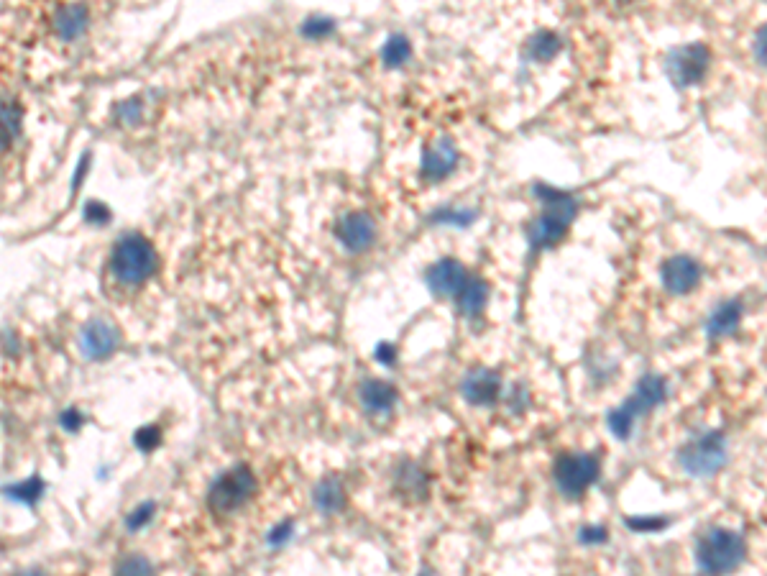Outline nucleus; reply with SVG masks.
Here are the masks:
<instances>
[{
  "instance_id": "ddd939ff",
  "label": "nucleus",
  "mask_w": 767,
  "mask_h": 576,
  "mask_svg": "<svg viewBox=\"0 0 767 576\" xmlns=\"http://www.w3.org/2000/svg\"><path fill=\"white\" fill-rule=\"evenodd\" d=\"M468 274L458 259H440L435 267L427 272V285L438 295H458L466 287Z\"/></svg>"
},
{
  "instance_id": "0eeeda50",
  "label": "nucleus",
  "mask_w": 767,
  "mask_h": 576,
  "mask_svg": "<svg viewBox=\"0 0 767 576\" xmlns=\"http://www.w3.org/2000/svg\"><path fill=\"white\" fill-rule=\"evenodd\" d=\"M711 67V52L704 44H688V47L675 49L665 62L670 82L675 88H696L706 80Z\"/></svg>"
},
{
  "instance_id": "cd10ccee",
  "label": "nucleus",
  "mask_w": 767,
  "mask_h": 576,
  "mask_svg": "<svg viewBox=\"0 0 767 576\" xmlns=\"http://www.w3.org/2000/svg\"><path fill=\"white\" fill-rule=\"evenodd\" d=\"M399 479H402V482H399V487H402L404 492H412V495H417V497H420V492H425V487H427L425 477H422V474L417 472V469H410V472H402V474H399Z\"/></svg>"
},
{
  "instance_id": "9b49d317",
  "label": "nucleus",
  "mask_w": 767,
  "mask_h": 576,
  "mask_svg": "<svg viewBox=\"0 0 767 576\" xmlns=\"http://www.w3.org/2000/svg\"><path fill=\"white\" fill-rule=\"evenodd\" d=\"M376 223L364 210H353L338 223V239L348 251H364L374 244Z\"/></svg>"
},
{
  "instance_id": "7ed1b4c3",
  "label": "nucleus",
  "mask_w": 767,
  "mask_h": 576,
  "mask_svg": "<svg viewBox=\"0 0 767 576\" xmlns=\"http://www.w3.org/2000/svg\"><path fill=\"white\" fill-rule=\"evenodd\" d=\"M156 269V251L151 241L139 233L123 236L110 254V272L121 285L136 287L146 282Z\"/></svg>"
},
{
  "instance_id": "4468645a",
  "label": "nucleus",
  "mask_w": 767,
  "mask_h": 576,
  "mask_svg": "<svg viewBox=\"0 0 767 576\" xmlns=\"http://www.w3.org/2000/svg\"><path fill=\"white\" fill-rule=\"evenodd\" d=\"M744 308L739 300H724V303L716 305L714 310L706 318L704 328L709 338H727L732 333H737V328L742 326Z\"/></svg>"
},
{
  "instance_id": "20e7f679",
  "label": "nucleus",
  "mask_w": 767,
  "mask_h": 576,
  "mask_svg": "<svg viewBox=\"0 0 767 576\" xmlns=\"http://www.w3.org/2000/svg\"><path fill=\"white\" fill-rule=\"evenodd\" d=\"M727 436L721 431H706L701 436H693L686 446L678 451V466L688 477L704 479L714 477L724 469L729 459Z\"/></svg>"
},
{
  "instance_id": "b1692460",
  "label": "nucleus",
  "mask_w": 767,
  "mask_h": 576,
  "mask_svg": "<svg viewBox=\"0 0 767 576\" xmlns=\"http://www.w3.org/2000/svg\"><path fill=\"white\" fill-rule=\"evenodd\" d=\"M44 492V484L39 482V479H34V482H24V484H16V487H8V497H13V500H21V502H34L36 497Z\"/></svg>"
},
{
  "instance_id": "6e6552de",
  "label": "nucleus",
  "mask_w": 767,
  "mask_h": 576,
  "mask_svg": "<svg viewBox=\"0 0 767 576\" xmlns=\"http://www.w3.org/2000/svg\"><path fill=\"white\" fill-rule=\"evenodd\" d=\"M704 280V267L688 254L670 256L660 269V282L670 295H691Z\"/></svg>"
},
{
  "instance_id": "f8f14e48",
  "label": "nucleus",
  "mask_w": 767,
  "mask_h": 576,
  "mask_svg": "<svg viewBox=\"0 0 767 576\" xmlns=\"http://www.w3.org/2000/svg\"><path fill=\"white\" fill-rule=\"evenodd\" d=\"M458 164V149L450 139L435 141L433 146H427L425 157H422V177L425 180H443L448 177Z\"/></svg>"
},
{
  "instance_id": "423d86ee",
  "label": "nucleus",
  "mask_w": 767,
  "mask_h": 576,
  "mask_svg": "<svg viewBox=\"0 0 767 576\" xmlns=\"http://www.w3.org/2000/svg\"><path fill=\"white\" fill-rule=\"evenodd\" d=\"M599 472L601 464L594 454L576 451V454H566L555 461L553 479L560 495L568 497V500H578V497H583L594 487Z\"/></svg>"
},
{
  "instance_id": "dca6fc26",
  "label": "nucleus",
  "mask_w": 767,
  "mask_h": 576,
  "mask_svg": "<svg viewBox=\"0 0 767 576\" xmlns=\"http://www.w3.org/2000/svg\"><path fill=\"white\" fill-rule=\"evenodd\" d=\"M361 405L371 415H387L397 405V390L392 384L379 382V379H366L361 384Z\"/></svg>"
},
{
  "instance_id": "7c9ffc66",
  "label": "nucleus",
  "mask_w": 767,
  "mask_h": 576,
  "mask_svg": "<svg viewBox=\"0 0 767 576\" xmlns=\"http://www.w3.org/2000/svg\"><path fill=\"white\" fill-rule=\"evenodd\" d=\"M62 425H64V428H67V431H77V428H80V425H82V415L77 413L75 408L64 410Z\"/></svg>"
},
{
  "instance_id": "f03ea898",
  "label": "nucleus",
  "mask_w": 767,
  "mask_h": 576,
  "mask_svg": "<svg viewBox=\"0 0 767 576\" xmlns=\"http://www.w3.org/2000/svg\"><path fill=\"white\" fill-rule=\"evenodd\" d=\"M747 556V543L737 530L711 528L696 543V566L706 574L734 571Z\"/></svg>"
},
{
  "instance_id": "393cba45",
  "label": "nucleus",
  "mask_w": 767,
  "mask_h": 576,
  "mask_svg": "<svg viewBox=\"0 0 767 576\" xmlns=\"http://www.w3.org/2000/svg\"><path fill=\"white\" fill-rule=\"evenodd\" d=\"M159 441H162V431H159L156 425H146V428L136 431V436H133V443H136L144 454L154 451V448L159 446Z\"/></svg>"
},
{
  "instance_id": "412c9836",
  "label": "nucleus",
  "mask_w": 767,
  "mask_h": 576,
  "mask_svg": "<svg viewBox=\"0 0 767 576\" xmlns=\"http://www.w3.org/2000/svg\"><path fill=\"white\" fill-rule=\"evenodd\" d=\"M560 36L553 34V31H540L535 39L530 41V57L535 62H550V59L558 57L560 52Z\"/></svg>"
},
{
  "instance_id": "c85d7f7f",
  "label": "nucleus",
  "mask_w": 767,
  "mask_h": 576,
  "mask_svg": "<svg viewBox=\"0 0 767 576\" xmlns=\"http://www.w3.org/2000/svg\"><path fill=\"white\" fill-rule=\"evenodd\" d=\"M755 57L762 67H767V24L755 36Z\"/></svg>"
},
{
  "instance_id": "39448f33",
  "label": "nucleus",
  "mask_w": 767,
  "mask_h": 576,
  "mask_svg": "<svg viewBox=\"0 0 767 576\" xmlns=\"http://www.w3.org/2000/svg\"><path fill=\"white\" fill-rule=\"evenodd\" d=\"M256 492V477L248 466L238 464L225 469L223 474H218L213 484H210L208 492V505L210 510L218 512V515H233L236 510H241Z\"/></svg>"
},
{
  "instance_id": "c756f323",
  "label": "nucleus",
  "mask_w": 767,
  "mask_h": 576,
  "mask_svg": "<svg viewBox=\"0 0 767 576\" xmlns=\"http://www.w3.org/2000/svg\"><path fill=\"white\" fill-rule=\"evenodd\" d=\"M118 571L121 574H128V571H139V574H149L151 564L144 559H126L123 564H118Z\"/></svg>"
},
{
  "instance_id": "5701e85b",
  "label": "nucleus",
  "mask_w": 767,
  "mask_h": 576,
  "mask_svg": "<svg viewBox=\"0 0 767 576\" xmlns=\"http://www.w3.org/2000/svg\"><path fill=\"white\" fill-rule=\"evenodd\" d=\"M407 57H410V44L404 39H399V36H394L387 47H384V62L392 64V67L402 64Z\"/></svg>"
},
{
  "instance_id": "aec40b11",
  "label": "nucleus",
  "mask_w": 767,
  "mask_h": 576,
  "mask_svg": "<svg viewBox=\"0 0 767 576\" xmlns=\"http://www.w3.org/2000/svg\"><path fill=\"white\" fill-rule=\"evenodd\" d=\"M85 26H87L85 6L64 8V11L57 16V21H54V29H57V34L67 41L77 39V36L85 31Z\"/></svg>"
},
{
  "instance_id": "4be33fe9",
  "label": "nucleus",
  "mask_w": 767,
  "mask_h": 576,
  "mask_svg": "<svg viewBox=\"0 0 767 576\" xmlns=\"http://www.w3.org/2000/svg\"><path fill=\"white\" fill-rule=\"evenodd\" d=\"M670 525L668 518H660V515H635V518H627V528L632 533H660Z\"/></svg>"
},
{
  "instance_id": "473e14b6",
  "label": "nucleus",
  "mask_w": 767,
  "mask_h": 576,
  "mask_svg": "<svg viewBox=\"0 0 767 576\" xmlns=\"http://www.w3.org/2000/svg\"><path fill=\"white\" fill-rule=\"evenodd\" d=\"M289 530H292V523H284V525H279V528H274L272 543H282L284 538H289Z\"/></svg>"
},
{
  "instance_id": "2eb2a0df",
  "label": "nucleus",
  "mask_w": 767,
  "mask_h": 576,
  "mask_svg": "<svg viewBox=\"0 0 767 576\" xmlns=\"http://www.w3.org/2000/svg\"><path fill=\"white\" fill-rule=\"evenodd\" d=\"M665 400H668V382H665L660 374H645V377H640L635 392L629 397V402L640 410V415L652 413V410L660 408Z\"/></svg>"
},
{
  "instance_id": "9d476101",
  "label": "nucleus",
  "mask_w": 767,
  "mask_h": 576,
  "mask_svg": "<svg viewBox=\"0 0 767 576\" xmlns=\"http://www.w3.org/2000/svg\"><path fill=\"white\" fill-rule=\"evenodd\" d=\"M461 392L471 405L486 408V405H494L502 397V377L491 369H473L463 379Z\"/></svg>"
},
{
  "instance_id": "a211bd4d",
  "label": "nucleus",
  "mask_w": 767,
  "mask_h": 576,
  "mask_svg": "<svg viewBox=\"0 0 767 576\" xmlns=\"http://www.w3.org/2000/svg\"><path fill=\"white\" fill-rule=\"evenodd\" d=\"M312 500H315V507H318L320 512L333 515V512L343 510V505H346V492H343V484L338 482V479L328 477L315 487Z\"/></svg>"
},
{
  "instance_id": "bb28decb",
  "label": "nucleus",
  "mask_w": 767,
  "mask_h": 576,
  "mask_svg": "<svg viewBox=\"0 0 767 576\" xmlns=\"http://www.w3.org/2000/svg\"><path fill=\"white\" fill-rule=\"evenodd\" d=\"M154 510H156L154 502H144V505H139V507H136V510H133V515H128L126 528H128V530H139V528H144V525L149 523L151 518H154Z\"/></svg>"
},
{
  "instance_id": "f3484780",
  "label": "nucleus",
  "mask_w": 767,
  "mask_h": 576,
  "mask_svg": "<svg viewBox=\"0 0 767 576\" xmlns=\"http://www.w3.org/2000/svg\"><path fill=\"white\" fill-rule=\"evenodd\" d=\"M640 418H642L640 410H637L629 400H624L622 405L609 410V415H606V425H609V431H612L614 438H619V441H629L632 433H635V425Z\"/></svg>"
},
{
  "instance_id": "2f4dec72",
  "label": "nucleus",
  "mask_w": 767,
  "mask_h": 576,
  "mask_svg": "<svg viewBox=\"0 0 767 576\" xmlns=\"http://www.w3.org/2000/svg\"><path fill=\"white\" fill-rule=\"evenodd\" d=\"M376 359L381 361V364H392L394 359V349L389 344H381L379 351H376Z\"/></svg>"
},
{
  "instance_id": "1a4fd4ad",
  "label": "nucleus",
  "mask_w": 767,
  "mask_h": 576,
  "mask_svg": "<svg viewBox=\"0 0 767 576\" xmlns=\"http://www.w3.org/2000/svg\"><path fill=\"white\" fill-rule=\"evenodd\" d=\"M118 346V331L105 318L90 320L80 331V349L85 359H105Z\"/></svg>"
},
{
  "instance_id": "f257e3e1",
  "label": "nucleus",
  "mask_w": 767,
  "mask_h": 576,
  "mask_svg": "<svg viewBox=\"0 0 767 576\" xmlns=\"http://www.w3.org/2000/svg\"><path fill=\"white\" fill-rule=\"evenodd\" d=\"M537 195L543 198V213L532 221L530 226V244L535 249H550L558 241H563V236L571 228L573 218H576V200L571 195L560 190H550V187H543V190H537Z\"/></svg>"
},
{
  "instance_id": "6ab92c4d",
  "label": "nucleus",
  "mask_w": 767,
  "mask_h": 576,
  "mask_svg": "<svg viewBox=\"0 0 767 576\" xmlns=\"http://www.w3.org/2000/svg\"><path fill=\"white\" fill-rule=\"evenodd\" d=\"M486 300H489V287L484 282L468 280L466 287L458 292V308L463 315H479L486 308Z\"/></svg>"
},
{
  "instance_id": "a878e982",
  "label": "nucleus",
  "mask_w": 767,
  "mask_h": 576,
  "mask_svg": "<svg viewBox=\"0 0 767 576\" xmlns=\"http://www.w3.org/2000/svg\"><path fill=\"white\" fill-rule=\"evenodd\" d=\"M578 541L583 546H601V543L609 541V528H604V525H583L578 530Z\"/></svg>"
}]
</instances>
